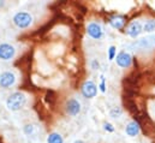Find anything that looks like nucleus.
Returning <instances> with one entry per match:
<instances>
[{
	"label": "nucleus",
	"instance_id": "obj_1",
	"mask_svg": "<svg viewBox=\"0 0 155 143\" xmlns=\"http://www.w3.org/2000/svg\"><path fill=\"white\" fill-rule=\"evenodd\" d=\"M135 121L138 123L142 132L148 137H155V123L147 114H137L135 115Z\"/></svg>",
	"mask_w": 155,
	"mask_h": 143
},
{
	"label": "nucleus",
	"instance_id": "obj_2",
	"mask_svg": "<svg viewBox=\"0 0 155 143\" xmlns=\"http://www.w3.org/2000/svg\"><path fill=\"white\" fill-rule=\"evenodd\" d=\"M27 104V98L23 93L21 91H16V93H12L7 100H6V106L10 111H19L24 107V105Z\"/></svg>",
	"mask_w": 155,
	"mask_h": 143
},
{
	"label": "nucleus",
	"instance_id": "obj_3",
	"mask_svg": "<svg viewBox=\"0 0 155 143\" xmlns=\"http://www.w3.org/2000/svg\"><path fill=\"white\" fill-rule=\"evenodd\" d=\"M13 23L19 29H27L33 23V17L28 12H17L13 16Z\"/></svg>",
	"mask_w": 155,
	"mask_h": 143
},
{
	"label": "nucleus",
	"instance_id": "obj_4",
	"mask_svg": "<svg viewBox=\"0 0 155 143\" xmlns=\"http://www.w3.org/2000/svg\"><path fill=\"white\" fill-rule=\"evenodd\" d=\"M81 91H82V95L84 98L93 99L97 94V87L95 85V83L93 81H85L81 87Z\"/></svg>",
	"mask_w": 155,
	"mask_h": 143
},
{
	"label": "nucleus",
	"instance_id": "obj_5",
	"mask_svg": "<svg viewBox=\"0 0 155 143\" xmlns=\"http://www.w3.org/2000/svg\"><path fill=\"white\" fill-rule=\"evenodd\" d=\"M16 49L13 46L8 43H1L0 45V59L1 60H11L15 57Z\"/></svg>",
	"mask_w": 155,
	"mask_h": 143
},
{
	"label": "nucleus",
	"instance_id": "obj_6",
	"mask_svg": "<svg viewBox=\"0 0 155 143\" xmlns=\"http://www.w3.org/2000/svg\"><path fill=\"white\" fill-rule=\"evenodd\" d=\"M16 82V76L10 71H6V72H2L0 75V87L1 88H10L11 85H13Z\"/></svg>",
	"mask_w": 155,
	"mask_h": 143
},
{
	"label": "nucleus",
	"instance_id": "obj_7",
	"mask_svg": "<svg viewBox=\"0 0 155 143\" xmlns=\"http://www.w3.org/2000/svg\"><path fill=\"white\" fill-rule=\"evenodd\" d=\"M117 64L120 66V68H130L131 66V63H132V57L126 53V52H120L118 55H117Z\"/></svg>",
	"mask_w": 155,
	"mask_h": 143
},
{
	"label": "nucleus",
	"instance_id": "obj_8",
	"mask_svg": "<svg viewBox=\"0 0 155 143\" xmlns=\"http://www.w3.org/2000/svg\"><path fill=\"white\" fill-rule=\"evenodd\" d=\"M66 113L71 117H76L78 113L81 112V104L78 102L76 99H70L68 102H66Z\"/></svg>",
	"mask_w": 155,
	"mask_h": 143
},
{
	"label": "nucleus",
	"instance_id": "obj_9",
	"mask_svg": "<svg viewBox=\"0 0 155 143\" xmlns=\"http://www.w3.org/2000/svg\"><path fill=\"white\" fill-rule=\"evenodd\" d=\"M87 32H88L89 36H91V37L95 38V40H100V38L102 37V29H101V27H100L97 23H94V22H93V23L88 24Z\"/></svg>",
	"mask_w": 155,
	"mask_h": 143
},
{
	"label": "nucleus",
	"instance_id": "obj_10",
	"mask_svg": "<svg viewBox=\"0 0 155 143\" xmlns=\"http://www.w3.org/2000/svg\"><path fill=\"white\" fill-rule=\"evenodd\" d=\"M141 32H142V25H141L140 22H132L126 29V34L129 36H131L132 38H136L141 34Z\"/></svg>",
	"mask_w": 155,
	"mask_h": 143
},
{
	"label": "nucleus",
	"instance_id": "obj_11",
	"mask_svg": "<svg viewBox=\"0 0 155 143\" xmlns=\"http://www.w3.org/2000/svg\"><path fill=\"white\" fill-rule=\"evenodd\" d=\"M140 131H141V128H140L138 123H137V121H135V120H134V121H131V123H129V124H127V126H126V129H125V132H126L129 136H131V137L137 136Z\"/></svg>",
	"mask_w": 155,
	"mask_h": 143
},
{
	"label": "nucleus",
	"instance_id": "obj_12",
	"mask_svg": "<svg viewBox=\"0 0 155 143\" xmlns=\"http://www.w3.org/2000/svg\"><path fill=\"white\" fill-rule=\"evenodd\" d=\"M124 104L127 108V111L135 115L138 114V108H137V105H136V101L132 99V98H126V100H124Z\"/></svg>",
	"mask_w": 155,
	"mask_h": 143
},
{
	"label": "nucleus",
	"instance_id": "obj_13",
	"mask_svg": "<svg viewBox=\"0 0 155 143\" xmlns=\"http://www.w3.org/2000/svg\"><path fill=\"white\" fill-rule=\"evenodd\" d=\"M110 24H111L113 28H116V29H121V28L124 27V24H125L124 17H121V16H116V17L111 18V19H110Z\"/></svg>",
	"mask_w": 155,
	"mask_h": 143
},
{
	"label": "nucleus",
	"instance_id": "obj_14",
	"mask_svg": "<svg viewBox=\"0 0 155 143\" xmlns=\"http://www.w3.org/2000/svg\"><path fill=\"white\" fill-rule=\"evenodd\" d=\"M45 100L47 101V104L49 106H53L55 102H57V94L54 93V90L52 89H48L46 91V95H45Z\"/></svg>",
	"mask_w": 155,
	"mask_h": 143
},
{
	"label": "nucleus",
	"instance_id": "obj_15",
	"mask_svg": "<svg viewBox=\"0 0 155 143\" xmlns=\"http://www.w3.org/2000/svg\"><path fill=\"white\" fill-rule=\"evenodd\" d=\"M47 143H64V140L60 134L58 132H52L47 137Z\"/></svg>",
	"mask_w": 155,
	"mask_h": 143
},
{
	"label": "nucleus",
	"instance_id": "obj_16",
	"mask_svg": "<svg viewBox=\"0 0 155 143\" xmlns=\"http://www.w3.org/2000/svg\"><path fill=\"white\" fill-rule=\"evenodd\" d=\"M143 30L147 32V33H152V32H154L155 30V21H153V19L147 21L146 24H144V27H143Z\"/></svg>",
	"mask_w": 155,
	"mask_h": 143
},
{
	"label": "nucleus",
	"instance_id": "obj_17",
	"mask_svg": "<svg viewBox=\"0 0 155 143\" xmlns=\"http://www.w3.org/2000/svg\"><path fill=\"white\" fill-rule=\"evenodd\" d=\"M116 52H117V48L114 46H111L110 49H108V59L110 60H113L114 57H116Z\"/></svg>",
	"mask_w": 155,
	"mask_h": 143
},
{
	"label": "nucleus",
	"instance_id": "obj_18",
	"mask_svg": "<svg viewBox=\"0 0 155 143\" xmlns=\"http://www.w3.org/2000/svg\"><path fill=\"white\" fill-rule=\"evenodd\" d=\"M120 114H121V109H120V108H113V109L110 112V115H111L112 118H118Z\"/></svg>",
	"mask_w": 155,
	"mask_h": 143
},
{
	"label": "nucleus",
	"instance_id": "obj_19",
	"mask_svg": "<svg viewBox=\"0 0 155 143\" xmlns=\"http://www.w3.org/2000/svg\"><path fill=\"white\" fill-rule=\"evenodd\" d=\"M104 129L106 131H108V132H113L114 131V128H113V125L111 123H104Z\"/></svg>",
	"mask_w": 155,
	"mask_h": 143
},
{
	"label": "nucleus",
	"instance_id": "obj_20",
	"mask_svg": "<svg viewBox=\"0 0 155 143\" xmlns=\"http://www.w3.org/2000/svg\"><path fill=\"white\" fill-rule=\"evenodd\" d=\"M33 131H34V126H33V125L28 124V125H25V126H24V132H25L27 135L33 134Z\"/></svg>",
	"mask_w": 155,
	"mask_h": 143
},
{
	"label": "nucleus",
	"instance_id": "obj_21",
	"mask_svg": "<svg viewBox=\"0 0 155 143\" xmlns=\"http://www.w3.org/2000/svg\"><path fill=\"white\" fill-rule=\"evenodd\" d=\"M100 90H101L102 93H105V91H106V84H105V77H104V76H101V83H100Z\"/></svg>",
	"mask_w": 155,
	"mask_h": 143
},
{
	"label": "nucleus",
	"instance_id": "obj_22",
	"mask_svg": "<svg viewBox=\"0 0 155 143\" xmlns=\"http://www.w3.org/2000/svg\"><path fill=\"white\" fill-rule=\"evenodd\" d=\"M99 62L97 60H93V63H91V68L94 69V70H96V69H99Z\"/></svg>",
	"mask_w": 155,
	"mask_h": 143
},
{
	"label": "nucleus",
	"instance_id": "obj_23",
	"mask_svg": "<svg viewBox=\"0 0 155 143\" xmlns=\"http://www.w3.org/2000/svg\"><path fill=\"white\" fill-rule=\"evenodd\" d=\"M74 143H85V142H84V141H82V140H76Z\"/></svg>",
	"mask_w": 155,
	"mask_h": 143
},
{
	"label": "nucleus",
	"instance_id": "obj_24",
	"mask_svg": "<svg viewBox=\"0 0 155 143\" xmlns=\"http://www.w3.org/2000/svg\"><path fill=\"white\" fill-rule=\"evenodd\" d=\"M4 5H5V2H4V1H0V7H2Z\"/></svg>",
	"mask_w": 155,
	"mask_h": 143
},
{
	"label": "nucleus",
	"instance_id": "obj_25",
	"mask_svg": "<svg viewBox=\"0 0 155 143\" xmlns=\"http://www.w3.org/2000/svg\"><path fill=\"white\" fill-rule=\"evenodd\" d=\"M0 143H2V142H1V140H0Z\"/></svg>",
	"mask_w": 155,
	"mask_h": 143
}]
</instances>
